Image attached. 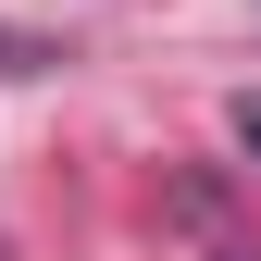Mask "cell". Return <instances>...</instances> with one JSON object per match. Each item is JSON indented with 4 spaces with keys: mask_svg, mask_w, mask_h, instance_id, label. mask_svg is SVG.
<instances>
[{
    "mask_svg": "<svg viewBox=\"0 0 261 261\" xmlns=\"http://www.w3.org/2000/svg\"><path fill=\"white\" fill-rule=\"evenodd\" d=\"M237 149H249V162H261V100H237Z\"/></svg>",
    "mask_w": 261,
    "mask_h": 261,
    "instance_id": "6da1fadb",
    "label": "cell"
},
{
    "mask_svg": "<svg viewBox=\"0 0 261 261\" xmlns=\"http://www.w3.org/2000/svg\"><path fill=\"white\" fill-rule=\"evenodd\" d=\"M224 261H249V249H224Z\"/></svg>",
    "mask_w": 261,
    "mask_h": 261,
    "instance_id": "7a4b0ae2",
    "label": "cell"
}]
</instances>
